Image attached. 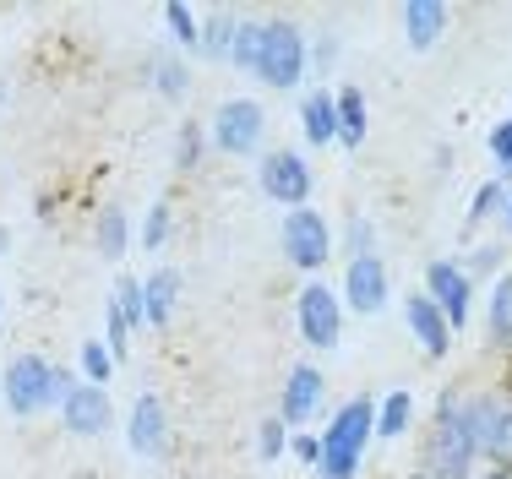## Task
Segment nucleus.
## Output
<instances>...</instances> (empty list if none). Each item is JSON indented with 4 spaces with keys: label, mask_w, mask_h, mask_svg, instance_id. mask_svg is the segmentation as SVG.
I'll return each instance as SVG.
<instances>
[{
    "label": "nucleus",
    "mask_w": 512,
    "mask_h": 479,
    "mask_svg": "<svg viewBox=\"0 0 512 479\" xmlns=\"http://www.w3.org/2000/svg\"><path fill=\"white\" fill-rule=\"evenodd\" d=\"M311 158L295 153V147H273V153H262V164H256V191L267 196V202H278L284 213H295V207H311Z\"/></svg>",
    "instance_id": "39448f33"
},
{
    "label": "nucleus",
    "mask_w": 512,
    "mask_h": 479,
    "mask_svg": "<svg viewBox=\"0 0 512 479\" xmlns=\"http://www.w3.org/2000/svg\"><path fill=\"white\" fill-rule=\"evenodd\" d=\"M300 131L311 147H333L338 142V93L333 88H311L300 98Z\"/></svg>",
    "instance_id": "a211bd4d"
},
{
    "label": "nucleus",
    "mask_w": 512,
    "mask_h": 479,
    "mask_svg": "<svg viewBox=\"0 0 512 479\" xmlns=\"http://www.w3.org/2000/svg\"><path fill=\"white\" fill-rule=\"evenodd\" d=\"M77 360H82V382H93V387H104L109 376H115V365H120L115 354H109V343H104V338H88Z\"/></svg>",
    "instance_id": "cd10ccee"
},
{
    "label": "nucleus",
    "mask_w": 512,
    "mask_h": 479,
    "mask_svg": "<svg viewBox=\"0 0 512 479\" xmlns=\"http://www.w3.org/2000/svg\"><path fill=\"white\" fill-rule=\"evenodd\" d=\"M333 66H338V33L333 28H316L311 33V71H316V77H327Z\"/></svg>",
    "instance_id": "c9c22d12"
},
{
    "label": "nucleus",
    "mask_w": 512,
    "mask_h": 479,
    "mask_svg": "<svg viewBox=\"0 0 512 479\" xmlns=\"http://www.w3.org/2000/svg\"><path fill=\"white\" fill-rule=\"evenodd\" d=\"M207 137H213L218 153L229 158H251L262 153V137H267V109L256 98H224L207 120Z\"/></svg>",
    "instance_id": "0eeeda50"
},
{
    "label": "nucleus",
    "mask_w": 512,
    "mask_h": 479,
    "mask_svg": "<svg viewBox=\"0 0 512 479\" xmlns=\"http://www.w3.org/2000/svg\"><path fill=\"white\" fill-rule=\"evenodd\" d=\"M398 22H404L409 49L425 55V49H436L447 39V28H453V6H442V0H409V6L398 11Z\"/></svg>",
    "instance_id": "dca6fc26"
},
{
    "label": "nucleus",
    "mask_w": 512,
    "mask_h": 479,
    "mask_svg": "<svg viewBox=\"0 0 512 479\" xmlns=\"http://www.w3.org/2000/svg\"><path fill=\"white\" fill-rule=\"evenodd\" d=\"M169 229H175V213H169V202L158 196V202L148 207V218H142V251H164V240H169Z\"/></svg>",
    "instance_id": "2f4dec72"
},
{
    "label": "nucleus",
    "mask_w": 512,
    "mask_h": 479,
    "mask_svg": "<svg viewBox=\"0 0 512 479\" xmlns=\"http://www.w3.org/2000/svg\"><path fill=\"white\" fill-rule=\"evenodd\" d=\"M425 479H474L480 474V392H463V382L442 387L431 403V425L420 441Z\"/></svg>",
    "instance_id": "f257e3e1"
},
{
    "label": "nucleus",
    "mask_w": 512,
    "mask_h": 479,
    "mask_svg": "<svg viewBox=\"0 0 512 479\" xmlns=\"http://www.w3.org/2000/svg\"><path fill=\"white\" fill-rule=\"evenodd\" d=\"M371 441H376V398H349L344 409H333V420L322 431L316 479H355Z\"/></svg>",
    "instance_id": "7ed1b4c3"
},
{
    "label": "nucleus",
    "mask_w": 512,
    "mask_h": 479,
    "mask_svg": "<svg viewBox=\"0 0 512 479\" xmlns=\"http://www.w3.org/2000/svg\"><path fill=\"white\" fill-rule=\"evenodd\" d=\"M507 120H512V109H507Z\"/></svg>",
    "instance_id": "37998d69"
},
{
    "label": "nucleus",
    "mask_w": 512,
    "mask_h": 479,
    "mask_svg": "<svg viewBox=\"0 0 512 479\" xmlns=\"http://www.w3.org/2000/svg\"><path fill=\"white\" fill-rule=\"evenodd\" d=\"M6 251H11V229L0 224V256H6Z\"/></svg>",
    "instance_id": "ea45409f"
},
{
    "label": "nucleus",
    "mask_w": 512,
    "mask_h": 479,
    "mask_svg": "<svg viewBox=\"0 0 512 479\" xmlns=\"http://www.w3.org/2000/svg\"><path fill=\"white\" fill-rule=\"evenodd\" d=\"M425 294L442 305V316L453 322V333H458V327H469V316H474V278L463 273L458 262H447V256L425 262Z\"/></svg>",
    "instance_id": "1a4fd4ad"
},
{
    "label": "nucleus",
    "mask_w": 512,
    "mask_h": 479,
    "mask_svg": "<svg viewBox=\"0 0 512 479\" xmlns=\"http://www.w3.org/2000/svg\"><path fill=\"white\" fill-rule=\"evenodd\" d=\"M502 235L512 240V196H507V213H502Z\"/></svg>",
    "instance_id": "58836bf2"
},
{
    "label": "nucleus",
    "mask_w": 512,
    "mask_h": 479,
    "mask_svg": "<svg viewBox=\"0 0 512 479\" xmlns=\"http://www.w3.org/2000/svg\"><path fill=\"white\" fill-rule=\"evenodd\" d=\"M207 147H213V137L202 131V120H186V126H180V137H175V169H180V175H191V169L202 164Z\"/></svg>",
    "instance_id": "bb28decb"
},
{
    "label": "nucleus",
    "mask_w": 512,
    "mask_h": 479,
    "mask_svg": "<svg viewBox=\"0 0 512 479\" xmlns=\"http://www.w3.org/2000/svg\"><path fill=\"white\" fill-rule=\"evenodd\" d=\"M344 305L355 316H376L387 300H393V278H387V262L382 256H355V262L344 267Z\"/></svg>",
    "instance_id": "9b49d317"
},
{
    "label": "nucleus",
    "mask_w": 512,
    "mask_h": 479,
    "mask_svg": "<svg viewBox=\"0 0 512 479\" xmlns=\"http://www.w3.org/2000/svg\"><path fill=\"white\" fill-rule=\"evenodd\" d=\"M289 447H295V458L306 463V469H316V463H322V436H295Z\"/></svg>",
    "instance_id": "e433bc0d"
},
{
    "label": "nucleus",
    "mask_w": 512,
    "mask_h": 479,
    "mask_svg": "<svg viewBox=\"0 0 512 479\" xmlns=\"http://www.w3.org/2000/svg\"><path fill=\"white\" fill-rule=\"evenodd\" d=\"M474 479H512V469H480Z\"/></svg>",
    "instance_id": "4c0bfd02"
},
{
    "label": "nucleus",
    "mask_w": 512,
    "mask_h": 479,
    "mask_svg": "<svg viewBox=\"0 0 512 479\" xmlns=\"http://www.w3.org/2000/svg\"><path fill=\"white\" fill-rule=\"evenodd\" d=\"M71 387H77V376H71L66 365L44 360V354H11L6 371H0V398H6V409L17 414V420L60 409V403L71 398Z\"/></svg>",
    "instance_id": "f03ea898"
},
{
    "label": "nucleus",
    "mask_w": 512,
    "mask_h": 479,
    "mask_svg": "<svg viewBox=\"0 0 512 479\" xmlns=\"http://www.w3.org/2000/svg\"><path fill=\"white\" fill-rule=\"evenodd\" d=\"M109 300L120 305V316H126L131 327H148V294H142V278H120Z\"/></svg>",
    "instance_id": "7c9ffc66"
},
{
    "label": "nucleus",
    "mask_w": 512,
    "mask_h": 479,
    "mask_svg": "<svg viewBox=\"0 0 512 479\" xmlns=\"http://www.w3.org/2000/svg\"><path fill=\"white\" fill-rule=\"evenodd\" d=\"M289 441H295V436H289V425L278 420V414H267V420L256 425V452H262V463H278Z\"/></svg>",
    "instance_id": "473e14b6"
},
{
    "label": "nucleus",
    "mask_w": 512,
    "mask_h": 479,
    "mask_svg": "<svg viewBox=\"0 0 512 479\" xmlns=\"http://www.w3.org/2000/svg\"><path fill=\"white\" fill-rule=\"evenodd\" d=\"M229 66H240L246 77H256V66H262V22L246 17L240 22V39H235V60Z\"/></svg>",
    "instance_id": "c756f323"
},
{
    "label": "nucleus",
    "mask_w": 512,
    "mask_h": 479,
    "mask_svg": "<svg viewBox=\"0 0 512 479\" xmlns=\"http://www.w3.org/2000/svg\"><path fill=\"white\" fill-rule=\"evenodd\" d=\"M93 245H99V256H109V262H120L131 245V213H120V207H104L99 224H93Z\"/></svg>",
    "instance_id": "b1692460"
},
{
    "label": "nucleus",
    "mask_w": 512,
    "mask_h": 479,
    "mask_svg": "<svg viewBox=\"0 0 512 479\" xmlns=\"http://www.w3.org/2000/svg\"><path fill=\"white\" fill-rule=\"evenodd\" d=\"M0 104H6V82H0Z\"/></svg>",
    "instance_id": "a19ab883"
},
{
    "label": "nucleus",
    "mask_w": 512,
    "mask_h": 479,
    "mask_svg": "<svg viewBox=\"0 0 512 479\" xmlns=\"http://www.w3.org/2000/svg\"><path fill=\"white\" fill-rule=\"evenodd\" d=\"M502 213H507V180H485V186L474 191L469 213H463V240H474L491 218H502Z\"/></svg>",
    "instance_id": "5701e85b"
},
{
    "label": "nucleus",
    "mask_w": 512,
    "mask_h": 479,
    "mask_svg": "<svg viewBox=\"0 0 512 479\" xmlns=\"http://www.w3.org/2000/svg\"><path fill=\"white\" fill-rule=\"evenodd\" d=\"M306 71H311V39L289 17H262V66H256V82H267L278 93H295V88H306Z\"/></svg>",
    "instance_id": "20e7f679"
},
{
    "label": "nucleus",
    "mask_w": 512,
    "mask_h": 479,
    "mask_svg": "<svg viewBox=\"0 0 512 479\" xmlns=\"http://www.w3.org/2000/svg\"><path fill=\"white\" fill-rule=\"evenodd\" d=\"M322 398H327V376L316 371V365H289L284 392H278V420L295 431V425H306L322 414Z\"/></svg>",
    "instance_id": "ddd939ff"
},
{
    "label": "nucleus",
    "mask_w": 512,
    "mask_h": 479,
    "mask_svg": "<svg viewBox=\"0 0 512 479\" xmlns=\"http://www.w3.org/2000/svg\"><path fill=\"white\" fill-rule=\"evenodd\" d=\"M104 343H109V354H115V360H126V343H131V322H126V316H120V305H115V300L104 305Z\"/></svg>",
    "instance_id": "f704fd0d"
},
{
    "label": "nucleus",
    "mask_w": 512,
    "mask_h": 479,
    "mask_svg": "<svg viewBox=\"0 0 512 479\" xmlns=\"http://www.w3.org/2000/svg\"><path fill=\"white\" fill-rule=\"evenodd\" d=\"M344 294H333V284H311L295 294V333L306 349H338V338H344Z\"/></svg>",
    "instance_id": "423d86ee"
},
{
    "label": "nucleus",
    "mask_w": 512,
    "mask_h": 479,
    "mask_svg": "<svg viewBox=\"0 0 512 479\" xmlns=\"http://www.w3.org/2000/svg\"><path fill=\"white\" fill-rule=\"evenodd\" d=\"M404 322H409L414 343L425 349V360H447V354H453V322H447L442 305H436L425 289L404 294Z\"/></svg>",
    "instance_id": "f8f14e48"
},
{
    "label": "nucleus",
    "mask_w": 512,
    "mask_h": 479,
    "mask_svg": "<svg viewBox=\"0 0 512 479\" xmlns=\"http://www.w3.org/2000/svg\"><path fill=\"white\" fill-rule=\"evenodd\" d=\"M480 463L512 469V387L480 392Z\"/></svg>",
    "instance_id": "9d476101"
},
{
    "label": "nucleus",
    "mask_w": 512,
    "mask_h": 479,
    "mask_svg": "<svg viewBox=\"0 0 512 479\" xmlns=\"http://www.w3.org/2000/svg\"><path fill=\"white\" fill-rule=\"evenodd\" d=\"M142 77H148V88L158 98H169V104H180V98L191 93V66L180 60L175 44H153L148 55H142Z\"/></svg>",
    "instance_id": "f3484780"
},
{
    "label": "nucleus",
    "mask_w": 512,
    "mask_h": 479,
    "mask_svg": "<svg viewBox=\"0 0 512 479\" xmlns=\"http://www.w3.org/2000/svg\"><path fill=\"white\" fill-rule=\"evenodd\" d=\"M485 338H491V349H512V267L491 284V300H485Z\"/></svg>",
    "instance_id": "412c9836"
},
{
    "label": "nucleus",
    "mask_w": 512,
    "mask_h": 479,
    "mask_svg": "<svg viewBox=\"0 0 512 479\" xmlns=\"http://www.w3.org/2000/svg\"><path fill=\"white\" fill-rule=\"evenodd\" d=\"M142 294H148V327H169L175 322V305H180V273L175 267H153L142 278Z\"/></svg>",
    "instance_id": "aec40b11"
},
{
    "label": "nucleus",
    "mask_w": 512,
    "mask_h": 479,
    "mask_svg": "<svg viewBox=\"0 0 512 479\" xmlns=\"http://www.w3.org/2000/svg\"><path fill=\"white\" fill-rule=\"evenodd\" d=\"M240 11H229V6H218V11H207L202 17V60H213V66H229L235 60V39H240Z\"/></svg>",
    "instance_id": "6ab92c4d"
},
{
    "label": "nucleus",
    "mask_w": 512,
    "mask_h": 479,
    "mask_svg": "<svg viewBox=\"0 0 512 479\" xmlns=\"http://www.w3.org/2000/svg\"><path fill=\"white\" fill-rule=\"evenodd\" d=\"M409 420H414V398H409L404 387H393L382 403H376V436H382V441L404 436V431H409Z\"/></svg>",
    "instance_id": "393cba45"
},
{
    "label": "nucleus",
    "mask_w": 512,
    "mask_h": 479,
    "mask_svg": "<svg viewBox=\"0 0 512 479\" xmlns=\"http://www.w3.org/2000/svg\"><path fill=\"white\" fill-rule=\"evenodd\" d=\"M278 245H284V262L300 267V273H316V267L333 262V224H327L316 207H295L278 224Z\"/></svg>",
    "instance_id": "6e6552de"
},
{
    "label": "nucleus",
    "mask_w": 512,
    "mask_h": 479,
    "mask_svg": "<svg viewBox=\"0 0 512 479\" xmlns=\"http://www.w3.org/2000/svg\"><path fill=\"white\" fill-rule=\"evenodd\" d=\"M371 131V104L360 88H338V147H360Z\"/></svg>",
    "instance_id": "4be33fe9"
},
{
    "label": "nucleus",
    "mask_w": 512,
    "mask_h": 479,
    "mask_svg": "<svg viewBox=\"0 0 512 479\" xmlns=\"http://www.w3.org/2000/svg\"><path fill=\"white\" fill-rule=\"evenodd\" d=\"M164 28H169V39H175V49H186V55H202V17H197L191 6L169 0V6H164Z\"/></svg>",
    "instance_id": "a878e982"
},
{
    "label": "nucleus",
    "mask_w": 512,
    "mask_h": 479,
    "mask_svg": "<svg viewBox=\"0 0 512 479\" xmlns=\"http://www.w3.org/2000/svg\"><path fill=\"white\" fill-rule=\"evenodd\" d=\"M126 441L137 458H164L169 452V409L158 403V392H137L126 414Z\"/></svg>",
    "instance_id": "4468645a"
},
{
    "label": "nucleus",
    "mask_w": 512,
    "mask_h": 479,
    "mask_svg": "<svg viewBox=\"0 0 512 479\" xmlns=\"http://www.w3.org/2000/svg\"><path fill=\"white\" fill-rule=\"evenodd\" d=\"M344 251H349V262H355V256H382L376 224H371L365 213H349V224H344Z\"/></svg>",
    "instance_id": "c85d7f7f"
},
{
    "label": "nucleus",
    "mask_w": 512,
    "mask_h": 479,
    "mask_svg": "<svg viewBox=\"0 0 512 479\" xmlns=\"http://www.w3.org/2000/svg\"><path fill=\"white\" fill-rule=\"evenodd\" d=\"M502 245H474V251H469V262H458L463 267V273H469V278H502Z\"/></svg>",
    "instance_id": "72a5a7b5"
},
{
    "label": "nucleus",
    "mask_w": 512,
    "mask_h": 479,
    "mask_svg": "<svg viewBox=\"0 0 512 479\" xmlns=\"http://www.w3.org/2000/svg\"><path fill=\"white\" fill-rule=\"evenodd\" d=\"M0 316H6V294H0Z\"/></svg>",
    "instance_id": "79ce46f5"
},
{
    "label": "nucleus",
    "mask_w": 512,
    "mask_h": 479,
    "mask_svg": "<svg viewBox=\"0 0 512 479\" xmlns=\"http://www.w3.org/2000/svg\"><path fill=\"white\" fill-rule=\"evenodd\" d=\"M60 420H66L71 436H104L109 425H115V403H109L104 387L77 382V387H71V398L60 403Z\"/></svg>",
    "instance_id": "2eb2a0df"
}]
</instances>
